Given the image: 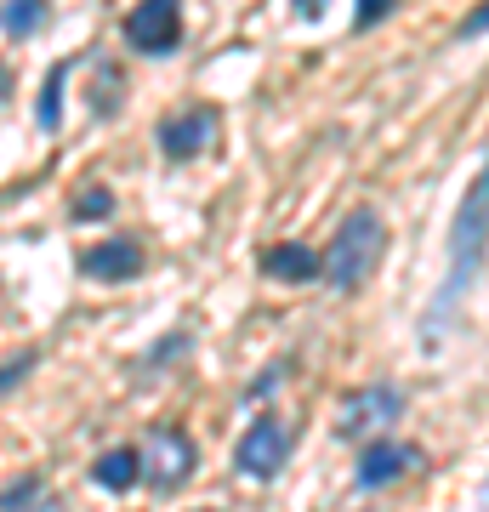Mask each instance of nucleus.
<instances>
[{
  "label": "nucleus",
  "instance_id": "obj_2",
  "mask_svg": "<svg viewBox=\"0 0 489 512\" xmlns=\"http://www.w3.org/2000/svg\"><path fill=\"white\" fill-rule=\"evenodd\" d=\"M381 256H387V222H381V211L353 205L325 251V279L336 291H359L364 279L381 268Z\"/></svg>",
  "mask_w": 489,
  "mask_h": 512
},
{
  "label": "nucleus",
  "instance_id": "obj_16",
  "mask_svg": "<svg viewBox=\"0 0 489 512\" xmlns=\"http://www.w3.org/2000/svg\"><path fill=\"white\" fill-rule=\"evenodd\" d=\"M393 6H399V0H359V12H353V29H370V23L387 18Z\"/></svg>",
  "mask_w": 489,
  "mask_h": 512
},
{
  "label": "nucleus",
  "instance_id": "obj_5",
  "mask_svg": "<svg viewBox=\"0 0 489 512\" xmlns=\"http://www.w3.org/2000/svg\"><path fill=\"white\" fill-rule=\"evenodd\" d=\"M137 456H143V484L165 495V490H177V484H188V473H194L200 450H194V439H188V433L160 427V433H148V450H137Z\"/></svg>",
  "mask_w": 489,
  "mask_h": 512
},
{
  "label": "nucleus",
  "instance_id": "obj_3",
  "mask_svg": "<svg viewBox=\"0 0 489 512\" xmlns=\"http://www.w3.org/2000/svg\"><path fill=\"white\" fill-rule=\"evenodd\" d=\"M399 416H404L399 387H359V393H347L342 410H336V439L342 444L387 439V427H393Z\"/></svg>",
  "mask_w": 489,
  "mask_h": 512
},
{
  "label": "nucleus",
  "instance_id": "obj_14",
  "mask_svg": "<svg viewBox=\"0 0 489 512\" xmlns=\"http://www.w3.org/2000/svg\"><path fill=\"white\" fill-rule=\"evenodd\" d=\"M109 211H114L109 188H86V194L74 200V217H80V222H97V217H109Z\"/></svg>",
  "mask_w": 489,
  "mask_h": 512
},
{
  "label": "nucleus",
  "instance_id": "obj_19",
  "mask_svg": "<svg viewBox=\"0 0 489 512\" xmlns=\"http://www.w3.org/2000/svg\"><path fill=\"white\" fill-rule=\"evenodd\" d=\"M29 365H35V359H18V365H6V370H0V387H6V382H18V376H23Z\"/></svg>",
  "mask_w": 489,
  "mask_h": 512
},
{
  "label": "nucleus",
  "instance_id": "obj_7",
  "mask_svg": "<svg viewBox=\"0 0 489 512\" xmlns=\"http://www.w3.org/2000/svg\"><path fill=\"white\" fill-rule=\"evenodd\" d=\"M410 467H421V450L416 444H399V439H370L359 450V490H381V484H393L399 473H410Z\"/></svg>",
  "mask_w": 489,
  "mask_h": 512
},
{
  "label": "nucleus",
  "instance_id": "obj_1",
  "mask_svg": "<svg viewBox=\"0 0 489 512\" xmlns=\"http://www.w3.org/2000/svg\"><path fill=\"white\" fill-rule=\"evenodd\" d=\"M484 251H489V165L467 183L461 211H455V222H450V262H444V285H438L433 313H427V325H421V348H427V353L444 348L455 313H461V296L472 291V279H478V268H484Z\"/></svg>",
  "mask_w": 489,
  "mask_h": 512
},
{
  "label": "nucleus",
  "instance_id": "obj_17",
  "mask_svg": "<svg viewBox=\"0 0 489 512\" xmlns=\"http://www.w3.org/2000/svg\"><path fill=\"white\" fill-rule=\"evenodd\" d=\"M290 12H296L302 23H319L325 18V0H290Z\"/></svg>",
  "mask_w": 489,
  "mask_h": 512
},
{
  "label": "nucleus",
  "instance_id": "obj_6",
  "mask_svg": "<svg viewBox=\"0 0 489 512\" xmlns=\"http://www.w3.org/2000/svg\"><path fill=\"white\" fill-rule=\"evenodd\" d=\"M285 456H290V427L279 416H262V421L245 427V439H239V450H234V467L245 478H273L285 467Z\"/></svg>",
  "mask_w": 489,
  "mask_h": 512
},
{
  "label": "nucleus",
  "instance_id": "obj_10",
  "mask_svg": "<svg viewBox=\"0 0 489 512\" xmlns=\"http://www.w3.org/2000/svg\"><path fill=\"white\" fill-rule=\"evenodd\" d=\"M262 274L268 279H290V285H308V279H319L325 274V256H313L308 245H268L262 251Z\"/></svg>",
  "mask_w": 489,
  "mask_h": 512
},
{
  "label": "nucleus",
  "instance_id": "obj_11",
  "mask_svg": "<svg viewBox=\"0 0 489 512\" xmlns=\"http://www.w3.org/2000/svg\"><path fill=\"white\" fill-rule=\"evenodd\" d=\"M91 478H97V490L120 495V490H131V484L143 478V456L120 444V450H109V456H97V467H91Z\"/></svg>",
  "mask_w": 489,
  "mask_h": 512
},
{
  "label": "nucleus",
  "instance_id": "obj_18",
  "mask_svg": "<svg viewBox=\"0 0 489 512\" xmlns=\"http://www.w3.org/2000/svg\"><path fill=\"white\" fill-rule=\"evenodd\" d=\"M18 512H63V501H52V495H35L29 507H18Z\"/></svg>",
  "mask_w": 489,
  "mask_h": 512
},
{
  "label": "nucleus",
  "instance_id": "obj_12",
  "mask_svg": "<svg viewBox=\"0 0 489 512\" xmlns=\"http://www.w3.org/2000/svg\"><path fill=\"white\" fill-rule=\"evenodd\" d=\"M40 23H46V0H6V12H0V29L12 40L40 35Z\"/></svg>",
  "mask_w": 489,
  "mask_h": 512
},
{
  "label": "nucleus",
  "instance_id": "obj_4",
  "mask_svg": "<svg viewBox=\"0 0 489 512\" xmlns=\"http://www.w3.org/2000/svg\"><path fill=\"white\" fill-rule=\"evenodd\" d=\"M126 46L143 57H171L182 46V0H137L126 12Z\"/></svg>",
  "mask_w": 489,
  "mask_h": 512
},
{
  "label": "nucleus",
  "instance_id": "obj_13",
  "mask_svg": "<svg viewBox=\"0 0 489 512\" xmlns=\"http://www.w3.org/2000/svg\"><path fill=\"white\" fill-rule=\"evenodd\" d=\"M63 80H69V69L57 63V69L46 74V86H40V109H35L40 131H57V126H63Z\"/></svg>",
  "mask_w": 489,
  "mask_h": 512
},
{
  "label": "nucleus",
  "instance_id": "obj_15",
  "mask_svg": "<svg viewBox=\"0 0 489 512\" xmlns=\"http://www.w3.org/2000/svg\"><path fill=\"white\" fill-rule=\"evenodd\" d=\"M455 35H461V40H472V35H489V0H478V6H472L467 18H461V29H455Z\"/></svg>",
  "mask_w": 489,
  "mask_h": 512
},
{
  "label": "nucleus",
  "instance_id": "obj_8",
  "mask_svg": "<svg viewBox=\"0 0 489 512\" xmlns=\"http://www.w3.org/2000/svg\"><path fill=\"white\" fill-rule=\"evenodd\" d=\"M211 137H217V114H211V109L160 120V154H165V160H194Z\"/></svg>",
  "mask_w": 489,
  "mask_h": 512
},
{
  "label": "nucleus",
  "instance_id": "obj_9",
  "mask_svg": "<svg viewBox=\"0 0 489 512\" xmlns=\"http://www.w3.org/2000/svg\"><path fill=\"white\" fill-rule=\"evenodd\" d=\"M80 274H86V279H109V285H120V279H137V274H143V251H137L131 239L91 245V251H80Z\"/></svg>",
  "mask_w": 489,
  "mask_h": 512
}]
</instances>
